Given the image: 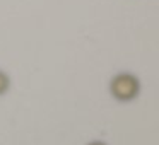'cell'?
I'll return each instance as SVG.
<instances>
[{
  "label": "cell",
  "instance_id": "2",
  "mask_svg": "<svg viewBox=\"0 0 159 145\" xmlns=\"http://www.w3.org/2000/svg\"><path fill=\"white\" fill-rule=\"evenodd\" d=\"M9 86H11V80H9V77L5 75L4 72H0V96L7 92V90H9Z\"/></svg>",
  "mask_w": 159,
  "mask_h": 145
},
{
  "label": "cell",
  "instance_id": "3",
  "mask_svg": "<svg viewBox=\"0 0 159 145\" xmlns=\"http://www.w3.org/2000/svg\"><path fill=\"white\" fill-rule=\"evenodd\" d=\"M89 145H106V143H103V142H91Z\"/></svg>",
  "mask_w": 159,
  "mask_h": 145
},
{
  "label": "cell",
  "instance_id": "1",
  "mask_svg": "<svg viewBox=\"0 0 159 145\" xmlns=\"http://www.w3.org/2000/svg\"><path fill=\"white\" fill-rule=\"evenodd\" d=\"M111 94L115 99L118 101H132L139 96L140 90V84H139L137 77L132 73H118L113 80H111Z\"/></svg>",
  "mask_w": 159,
  "mask_h": 145
}]
</instances>
